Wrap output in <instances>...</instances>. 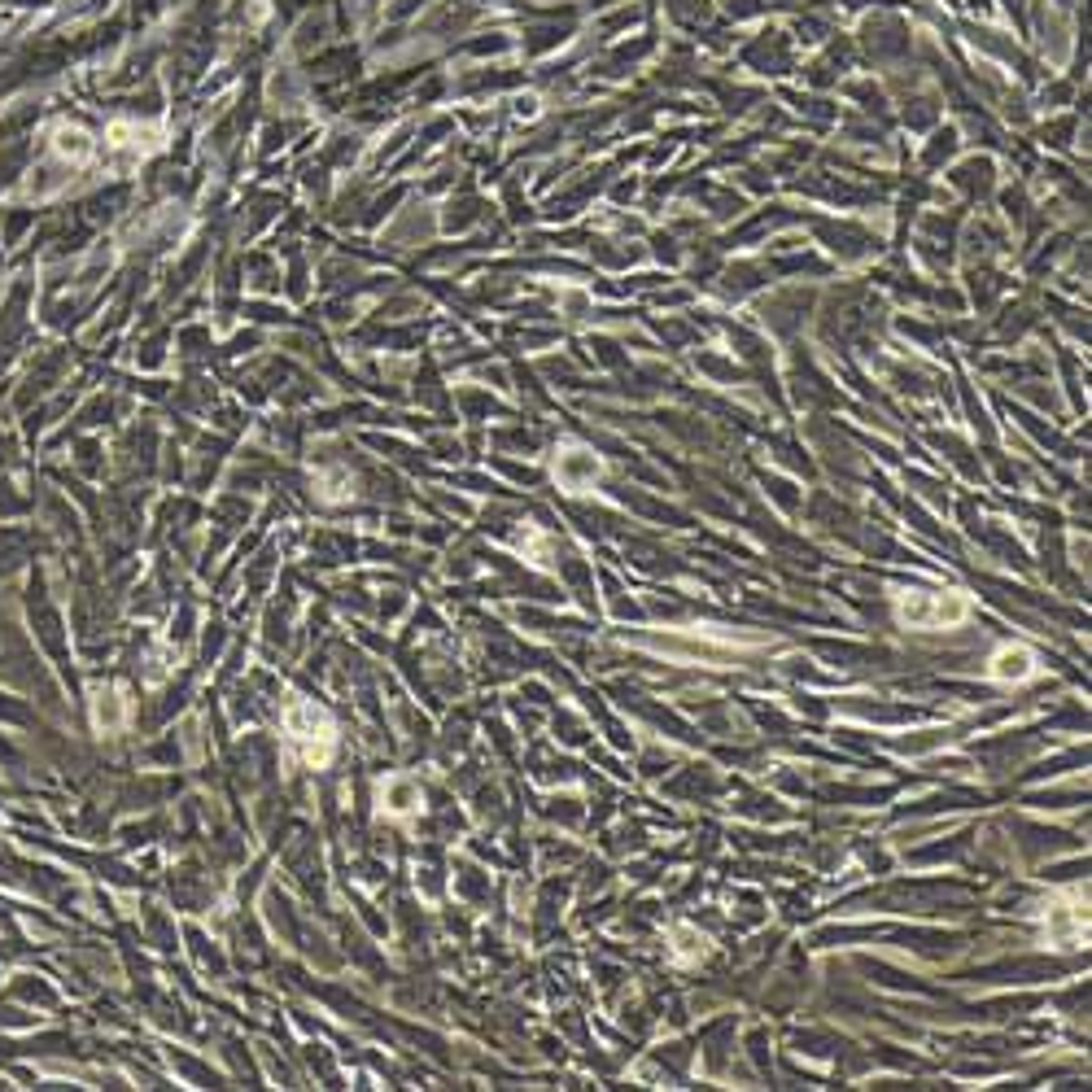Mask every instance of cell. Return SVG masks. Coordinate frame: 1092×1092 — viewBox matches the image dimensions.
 Here are the masks:
<instances>
[{"instance_id":"cell-3","label":"cell","mask_w":1092,"mask_h":1092,"mask_svg":"<svg viewBox=\"0 0 1092 1092\" xmlns=\"http://www.w3.org/2000/svg\"><path fill=\"white\" fill-rule=\"evenodd\" d=\"M377 804H381L385 818H415V813L424 809V791L415 787L411 778L390 774V778L377 782Z\"/></svg>"},{"instance_id":"cell-2","label":"cell","mask_w":1092,"mask_h":1092,"mask_svg":"<svg viewBox=\"0 0 1092 1092\" xmlns=\"http://www.w3.org/2000/svg\"><path fill=\"white\" fill-rule=\"evenodd\" d=\"M284 730L293 734V743L302 747L306 765H328L337 752V721L328 716V708H319L315 700H289L284 703Z\"/></svg>"},{"instance_id":"cell-4","label":"cell","mask_w":1092,"mask_h":1092,"mask_svg":"<svg viewBox=\"0 0 1092 1092\" xmlns=\"http://www.w3.org/2000/svg\"><path fill=\"white\" fill-rule=\"evenodd\" d=\"M599 472H603V463L594 459L590 450H581V446H572V450H564V455L555 459V477L564 481L572 494H577V490H586V485H590L594 477H599Z\"/></svg>"},{"instance_id":"cell-7","label":"cell","mask_w":1092,"mask_h":1092,"mask_svg":"<svg viewBox=\"0 0 1092 1092\" xmlns=\"http://www.w3.org/2000/svg\"><path fill=\"white\" fill-rule=\"evenodd\" d=\"M92 721H96V730H123L127 725V700H123V691H96V700H92Z\"/></svg>"},{"instance_id":"cell-5","label":"cell","mask_w":1092,"mask_h":1092,"mask_svg":"<svg viewBox=\"0 0 1092 1092\" xmlns=\"http://www.w3.org/2000/svg\"><path fill=\"white\" fill-rule=\"evenodd\" d=\"M988 673L997 682H1027V678H1035V656L1027 647H1001V652L992 656Z\"/></svg>"},{"instance_id":"cell-10","label":"cell","mask_w":1092,"mask_h":1092,"mask_svg":"<svg viewBox=\"0 0 1092 1092\" xmlns=\"http://www.w3.org/2000/svg\"><path fill=\"white\" fill-rule=\"evenodd\" d=\"M145 136L149 131L145 127H136V123H109V131H105V140L114 149H136V153H145L149 145H145Z\"/></svg>"},{"instance_id":"cell-9","label":"cell","mask_w":1092,"mask_h":1092,"mask_svg":"<svg viewBox=\"0 0 1092 1092\" xmlns=\"http://www.w3.org/2000/svg\"><path fill=\"white\" fill-rule=\"evenodd\" d=\"M53 149H58L62 158H71V162H87V158H92V140H87L83 127H58V131H53Z\"/></svg>"},{"instance_id":"cell-1","label":"cell","mask_w":1092,"mask_h":1092,"mask_svg":"<svg viewBox=\"0 0 1092 1092\" xmlns=\"http://www.w3.org/2000/svg\"><path fill=\"white\" fill-rule=\"evenodd\" d=\"M970 616V599L962 590H900L896 621L909 630H957Z\"/></svg>"},{"instance_id":"cell-8","label":"cell","mask_w":1092,"mask_h":1092,"mask_svg":"<svg viewBox=\"0 0 1092 1092\" xmlns=\"http://www.w3.org/2000/svg\"><path fill=\"white\" fill-rule=\"evenodd\" d=\"M673 962H682V966H695V962H703L708 957V935L700 931V926H673Z\"/></svg>"},{"instance_id":"cell-6","label":"cell","mask_w":1092,"mask_h":1092,"mask_svg":"<svg viewBox=\"0 0 1092 1092\" xmlns=\"http://www.w3.org/2000/svg\"><path fill=\"white\" fill-rule=\"evenodd\" d=\"M1044 926H1049V940L1057 948H1075L1079 940H1084V913L1079 909H1049V918H1044Z\"/></svg>"}]
</instances>
